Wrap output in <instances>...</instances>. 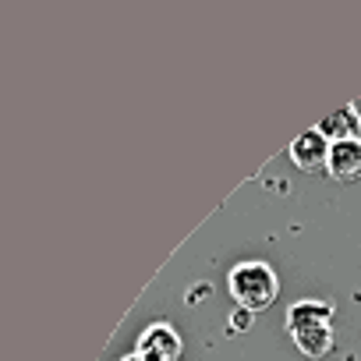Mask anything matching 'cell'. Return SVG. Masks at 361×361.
<instances>
[{
	"instance_id": "obj_4",
	"label": "cell",
	"mask_w": 361,
	"mask_h": 361,
	"mask_svg": "<svg viewBox=\"0 0 361 361\" xmlns=\"http://www.w3.org/2000/svg\"><path fill=\"white\" fill-rule=\"evenodd\" d=\"M326 173L336 185H354V180H361V138L333 142L329 159H326Z\"/></svg>"
},
{
	"instance_id": "obj_5",
	"label": "cell",
	"mask_w": 361,
	"mask_h": 361,
	"mask_svg": "<svg viewBox=\"0 0 361 361\" xmlns=\"http://www.w3.org/2000/svg\"><path fill=\"white\" fill-rule=\"evenodd\" d=\"M326 159H329V142L319 135V128H312L290 142V163L298 170H322Z\"/></svg>"
},
{
	"instance_id": "obj_7",
	"label": "cell",
	"mask_w": 361,
	"mask_h": 361,
	"mask_svg": "<svg viewBox=\"0 0 361 361\" xmlns=\"http://www.w3.org/2000/svg\"><path fill=\"white\" fill-rule=\"evenodd\" d=\"M121 361H138V357H135V354H128V357H121Z\"/></svg>"
},
{
	"instance_id": "obj_3",
	"label": "cell",
	"mask_w": 361,
	"mask_h": 361,
	"mask_svg": "<svg viewBox=\"0 0 361 361\" xmlns=\"http://www.w3.org/2000/svg\"><path fill=\"white\" fill-rule=\"evenodd\" d=\"M180 354H185V340L170 322H149L135 340L138 361H180Z\"/></svg>"
},
{
	"instance_id": "obj_1",
	"label": "cell",
	"mask_w": 361,
	"mask_h": 361,
	"mask_svg": "<svg viewBox=\"0 0 361 361\" xmlns=\"http://www.w3.org/2000/svg\"><path fill=\"white\" fill-rule=\"evenodd\" d=\"M294 347L308 357V361H319L333 350V305L322 301V298H301L287 308V319H283Z\"/></svg>"
},
{
	"instance_id": "obj_6",
	"label": "cell",
	"mask_w": 361,
	"mask_h": 361,
	"mask_svg": "<svg viewBox=\"0 0 361 361\" xmlns=\"http://www.w3.org/2000/svg\"><path fill=\"white\" fill-rule=\"evenodd\" d=\"M319 135L333 145V142H347V138H361V114L354 106H340L336 114L322 117L319 124Z\"/></svg>"
},
{
	"instance_id": "obj_2",
	"label": "cell",
	"mask_w": 361,
	"mask_h": 361,
	"mask_svg": "<svg viewBox=\"0 0 361 361\" xmlns=\"http://www.w3.org/2000/svg\"><path fill=\"white\" fill-rule=\"evenodd\" d=\"M227 290L234 298V305L241 312H266L276 294H280V280L276 273L266 266V262H238L231 273H227Z\"/></svg>"
}]
</instances>
